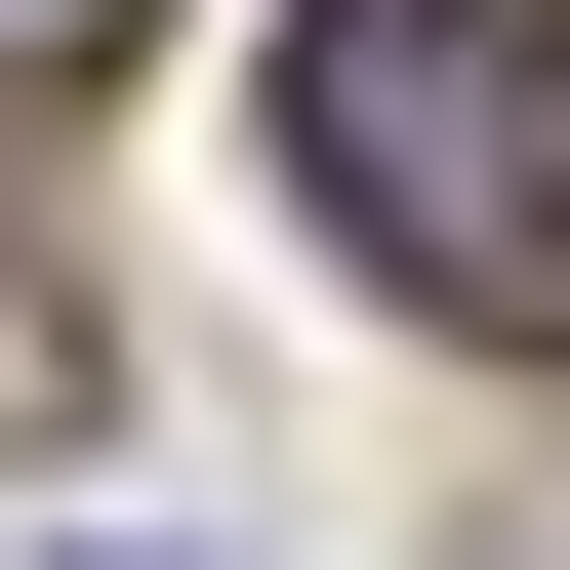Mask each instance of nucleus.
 I'll return each mask as SVG.
<instances>
[{
    "label": "nucleus",
    "mask_w": 570,
    "mask_h": 570,
    "mask_svg": "<svg viewBox=\"0 0 570 570\" xmlns=\"http://www.w3.org/2000/svg\"><path fill=\"white\" fill-rule=\"evenodd\" d=\"M285 204L407 326L570 367V0H285Z\"/></svg>",
    "instance_id": "nucleus-1"
},
{
    "label": "nucleus",
    "mask_w": 570,
    "mask_h": 570,
    "mask_svg": "<svg viewBox=\"0 0 570 570\" xmlns=\"http://www.w3.org/2000/svg\"><path fill=\"white\" fill-rule=\"evenodd\" d=\"M41 41H82V0H0V82H41Z\"/></svg>",
    "instance_id": "nucleus-2"
},
{
    "label": "nucleus",
    "mask_w": 570,
    "mask_h": 570,
    "mask_svg": "<svg viewBox=\"0 0 570 570\" xmlns=\"http://www.w3.org/2000/svg\"><path fill=\"white\" fill-rule=\"evenodd\" d=\"M41 570H164V530H41Z\"/></svg>",
    "instance_id": "nucleus-3"
}]
</instances>
